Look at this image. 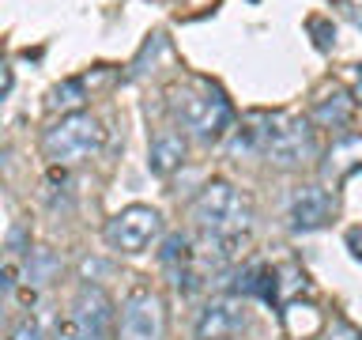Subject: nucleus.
<instances>
[{
    "label": "nucleus",
    "instance_id": "f257e3e1",
    "mask_svg": "<svg viewBox=\"0 0 362 340\" xmlns=\"http://www.w3.org/2000/svg\"><path fill=\"white\" fill-rule=\"evenodd\" d=\"M230 155H260L283 170H298L317 159V136L298 113H257L242 129H234Z\"/></svg>",
    "mask_w": 362,
    "mask_h": 340
},
{
    "label": "nucleus",
    "instance_id": "f03ea898",
    "mask_svg": "<svg viewBox=\"0 0 362 340\" xmlns=\"http://www.w3.org/2000/svg\"><path fill=\"white\" fill-rule=\"evenodd\" d=\"M170 113L185 132H192L200 144H219L234 125V106L208 79H185L166 91Z\"/></svg>",
    "mask_w": 362,
    "mask_h": 340
},
{
    "label": "nucleus",
    "instance_id": "7ed1b4c3",
    "mask_svg": "<svg viewBox=\"0 0 362 340\" xmlns=\"http://www.w3.org/2000/svg\"><path fill=\"white\" fill-rule=\"evenodd\" d=\"M192 223L211 238H245L253 227V200L226 178H211L189 204Z\"/></svg>",
    "mask_w": 362,
    "mask_h": 340
},
{
    "label": "nucleus",
    "instance_id": "20e7f679",
    "mask_svg": "<svg viewBox=\"0 0 362 340\" xmlns=\"http://www.w3.org/2000/svg\"><path fill=\"white\" fill-rule=\"evenodd\" d=\"M102 121L90 118V113H68V118H61L57 125H49L42 136V152L45 159H49L53 166H76L83 163V159H90L102 147Z\"/></svg>",
    "mask_w": 362,
    "mask_h": 340
},
{
    "label": "nucleus",
    "instance_id": "39448f33",
    "mask_svg": "<svg viewBox=\"0 0 362 340\" xmlns=\"http://www.w3.org/2000/svg\"><path fill=\"white\" fill-rule=\"evenodd\" d=\"M102 234H106V246L113 254H129V257L147 254L163 234V212L151 208V204H129L106 223Z\"/></svg>",
    "mask_w": 362,
    "mask_h": 340
},
{
    "label": "nucleus",
    "instance_id": "423d86ee",
    "mask_svg": "<svg viewBox=\"0 0 362 340\" xmlns=\"http://www.w3.org/2000/svg\"><path fill=\"white\" fill-rule=\"evenodd\" d=\"M113 340H166V306L151 288H136L124 295Z\"/></svg>",
    "mask_w": 362,
    "mask_h": 340
},
{
    "label": "nucleus",
    "instance_id": "0eeeda50",
    "mask_svg": "<svg viewBox=\"0 0 362 340\" xmlns=\"http://www.w3.org/2000/svg\"><path fill=\"white\" fill-rule=\"evenodd\" d=\"M339 212V200L332 189L325 186H298L291 193V231L294 234H310V231H321V227L332 223V215Z\"/></svg>",
    "mask_w": 362,
    "mask_h": 340
},
{
    "label": "nucleus",
    "instance_id": "6e6552de",
    "mask_svg": "<svg viewBox=\"0 0 362 340\" xmlns=\"http://www.w3.org/2000/svg\"><path fill=\"white\" fill-rule=\"evenodd\" d=\"M249 329V310L238 295L211 299L197 317V340H234Z\"/></svg>",
    "mask_w": 362,
    "mask_h": 340
},
{
    "label": "nucleus",
    "instance_id": "1a4fd4ad",
    "mask_svg": "<svg viewBox=\"0 0 362 340\" xmlns=\"http://www.w3.org/2000/svg\"><path fill=\"white\" fill-rule=\"evenodd\" d=\"M68 314L79 317V322L90 325V329H98L102 336H110V329H117V322H113V299L102 288H95V283H79Z\"/></svg>",
    "mask_w": 362,
    "mask_h": 340
},
{
    "label": "nucleus",
    "instance_id": "9d476101",
    "mask_svg": "<svg viewBox=\"0 0 362 340\" xmlns=\"http://www.w3.org/2000/svg\"><path fill=\"white\" fill-rule=\"evenodd\" d=\"M355 170H362V132H347L332 140V147L321 159V178L339 186L344 178H351Z\"/></svg>",
    "mask_w": 362,
    "mask_h": 340
},
{
    "label": "nucleus",
    "instance_id": "9b49d317",
    "mask_svg": "<svg viewBox=\"0 0 362 340\" xmlns=\"http://www.w3.org/2000/svg\"><path fill=\"white\" fill-rule=\"evenodd\" d=\"M234 295L238 299H264V302H276L279 299V272L257 261V265H245L238 272V283H234Z\"/></svg>",
    "mask_w": 362,
    "mask_h": 340
},
{
    "label": "nucleus",
    "instance_id": "f8f14e48",
    "mask_svg": "<svg viewBox=\"0 0 362 340\" xmlns=\"http://www.w3.org/2000/svg\"><path fill=\"white\" fill-rule=\"evenodd\" d=\"M181 163H185V136L174 132V129H158L155 140H151V159H147L151 174L166 178V174H174V170H181Z\"/></svg>",
    "mask_w": 362,
    "mask_h": 340
},
{
    "label": "nucleus",
    "instance_id": "ddd939ff",
    "mask_svg": "<svg viewBox=\"0 0 362 340\" xmlns=\"http://www.w3.org/2000/svg\"><path fill=\"white\" fill-rule=\"evenodd\" d=\"M351 113H355V98H351L347 91H328V95L317 98L313 121L321 125V129H344L351 121Z\"/></svg>",
    "mask_w": 362,
    "mask_h": 340
},
{
    "label": "nucleus",
    "instance_id": "4468645a",
    "mask_svg": "<svg viewBox=\"0 0 362 340\" xmlns=\"http://www.w3.org/2000/svg\"><path fill=\"white\" fill-rule=\"evenodd\" d=\"M61 257L53 254L49 246H38L27 254V265H23V276H27V283H34V288H45V283H53L57 276H61Z\"/></svg>",
    "mask_w": 362,
    "mask_h": 340
},
{
    "label": "nucleus",
    "instance_id": "2eb2a0df",
    "mask_svg": "<svg viewBox=\"0 0 362 340\" xmlns=\"http://www.w3.org/2000/svg\"><path fill=\"white\" fill-rule=\"evenodd\" d=\"M87 102V87H83V79H61L53 91H49V98H45V106H49L53 113H79V106Z\"/></svg>",
    "mask_w": 362,
    "mask_h": 340
},
{
    "label": "nucleus",
    "instance_id": "dca6fc26",
    "mask_svg": "<svg viewBox=\"0 0 362 340\" xmlns=\"http://www.w3.org/2000/svg\"><path fill=\"white\" fill-rule=\"evenodd\" d=\"M49 340H106V336H102L98 329L83 325L79 317L64 314V317H57V325H53V336H49Z\"/></svg>",
    "mask_w": 362,
    "mask_h": 340
},
{
    "label": "nucleus",
    "instance_id": "f3484780",
    "mask_svg": "<svg viewBox=\"0 0 362 340\" xmlns=\"http://www.w3.org/2000/svg\"><path fill=\"white\" fill-rule=\"evenodd\" d=\"M8 340H45V333H42V325H38V317H19L16 322V329H11V336Z\"/></svg>",
    "mask_w": 362,
    "mask_h": 340
},
{
    "label": "nucleus",
    "instance_id": "a211bd4d",
    "mask_svg": "<svg viewBox=\"0 0 362 340\" xmlns=\"http://www.w3.org/2000/svg\"><path fill=\"white\" fill-rule=\"evenodd\" d=\"M325 340H362V333L351 322H344V317H336L332 325H328V333H325Z\"/></svg>",
    "mask_w": 362,
    "mask_h": 340
},
{
    "label": "nucleus",
    "instance_id": "6ab92c4d",
    "mask_svg": "<svg viewBox=\"0 0 362 340\" xmlns=\"http://www.w3.org/2000/svg\"><path fill=\"white\" fill-rule=\"evenodd\" d=\"M347 249H351V257L362 261V227H351L347 231Z\"/></svg>",
    "mask_w": 362,
    "mask_h": 340
},
{
    "label": "nucleus",
    "instance_id": "aec40b11",
    "mask_svg": "<svg viewBox=\"0 0 362 340\" xmlns=\"http://www.w3.org/2000/svg\"><path fill=\"white\" fill-rule=\"evenodd\" d=\"M344 8H347V16L362 27V0H344Z\"/></svg>",
    "mask_w": 362,
    "mask_h": 340
},
{
    "label": "nucleus",
    "instance_id": "412c9836",
    "mask_svg": "<svg viewBox=\"0 0 362 340\" xmlns=\"http://www.w3.org/2000/svg\"><path fill=\"white\" fill-rule=\"evenodd\" d=\"M11 84H16V76H11V68H4V95H11Z\"/></svg>",
    "mask_w": 362,
    "mask_h": 340
},
{
    "label": "nucleus",
    "instance_id": "4be33fe9",
    "mask_svg": "<svg viewBox=\"0 0 362 340\" xmlns=\"http://www.w3.org/2000/svg\"><path fill=\"white\" fill-rule=\"evenodd\" d=\"M355 87H358V95H362V64H358V72H355Z\"/></svg>",
    "mask_w": 362,
    "mask_h": 340
}]
</instances>
